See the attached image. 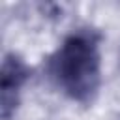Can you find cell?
Here are the masks:
<instances>
[{"label":"cell","mask_w":120,"mask_h":120,"mask_svg":"<svg viewBox=\"0 0 120 120\" xmlns=\"http://www.w3.org/2000/svg\"><path fill=\"white\" fill-rule=\"evenodd\" d=\"M56 82L73 99L88 101L99 82V54L88 36H71L51 62Z\"/></svg>","instance_id":"cell-1"},{"label":"cell","mask_w":120,"mask_h":120,"mask_svg":"<svg viewBox=\"0 0 120 120\" xmlns=\"http://www.w3.org/2000/svg\"><path fill=\"white\" fill-rule=\"evenodd\" d=\"M26 79V68L24 64L15 56H6L2 64V77H0V88H2V114L8 118L11 111L15 109L17 101V90Z\"/></svg>","instance_id":"cell-2"}]
</instances>
